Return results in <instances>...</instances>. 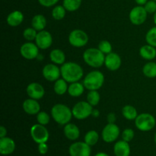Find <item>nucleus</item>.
Wrapping results in <instances>:
<instances>
[{
	"instance_id": "obj_1",
	"label": "nucleus",
	"mask_w": 156,
	"mask_h": 156,
	"mask_svg": "<svg viewBox=\"0 0 156 156\" xmlns=\"http://www.w3.org/2000/svg\"><path fill=\"white\" fill-rule=\"evenodd\" d=\"M61 77L68 83L79 82L83 78L84 71L79 64L74 62H67L60 67Z\"/></svg>"
},
{
	"instance_id": "obj_2",
	"label": "nucleus",
	"mask_w": 156,
	"mask_h": 156,
	"mask_svg": "<svg viewBox=\"0 0 156 156\" xmlns=\"http://www.w3.org/2000/svg\"><path fill=\"white\" fill-rule=\"evenodd\" d=\"M51 116L54 121L61 126L70 123L73 118V111L67 105L56 104L51 108Z\"/></svg>"
},
{
	"instance_id": "obj_3",
	"label": "nucleus",
	"mask_w": 156,
	"mask_h": 156,
	"mask_svg": "<svg viewBox=\"0 0 156 156\" xmlns=\"http://www.w3.org/2000/svg\"><path fill=\"white\" fill-rule=\"evenodd\" d=\"M82 58L85 63L93 68H100L105 64V55L98 48H88L85 50Z\"/></svg>"
},
{
	"instance_id": "obj_4",
	"label": "nucleus",
	"mask_w": 156,
	"mask_h": 156,
	"mask_svg": "<svg viewBox=\"0 0 156 156\" xmlns=\"http://www.w3.org/2000/svg\"><path fill=\"white\" fill-rule=\"evenodd\" d=\"M105 83V76L101 72L94 70L85 76L83 79V85L88 91H98Z\"/></svg>"
},
{
	"instance_id": "obj_5",
	"label": "nucleus",
	"mask_w": 156,
	"mask_h": 156,
	"mask_svg": "<svg viewBox=\"0 0 156 156\" xmlns=\"http://www.w3.org/2000/svg\"><path fill=\"white\" fill-rule=\"evenodd\" d=\"M156 120L149 113H142L135 120L136 127L142 132H149L155 126Z\"/></svg>"
},
{
	"instance_id": "obj_6",
	"label": "nucleus",
	"mask_w": 156,
	"mask_h": 156,
	"mask_svg": "<svg viewBox=\"0 0 156 156\" xmlns=\"http://www.w3.org/2000/svg\"><path fill=\"white\" fill-rule=\"evenodd\" d=\"M93 107L88 101H79L72 108L73 117L79 120H85L91 115Z\"/></svg>"
},
{
	"instance_id": "obj_7",
	"label": "nucleus",
	"mask_w": 156,
	"mask_h": 156,
	"mask_svg": "<svg viewBox=\"0 0 156 156\" xmlns=\"http://www.w3.org/2000/svg\"><path fill=\"white\" fill-rule=\"evenodd\" d=\"M68 40L70 45L76 48H80L87 45L89 38L86 32L83 30L75 29L69 33Z\"/></svg>"
},
{
	"instance_id": "obj_8",
	"label": "nucleus",
	"mask_w": 156,
	"mask_h": 156,
	"mask_svg": "<svg viewBox=\"0 0 156 156\" xmlns=\"http://www.w3.org/2000/svg\"><path fill=\"white\" fill-rule=\"evenodd\" d=\"M30 133L32 140L37 144L47 143L50 137L48 129L46 128L45 126L40 124V123L34 124L30 127Z\"/></svg>"
},
{
	"instance_id": "obj_9",
	"label": "nucleus",
	"mask_w": 156,
	"mask_h": 156,
	"mask_svg": "<svg viewBox=\"0 0 156 156\" xmlns=\"http://www.w3.org/2000/svg\"><path fill=\"white\" fill-rule=\"evenodd\" d=\"M148 12L144 6L137 5L133 8L129 14V21L134 25H141L146 22L147 19Z\"/></svg>"
},
{
	"instance_id": "obj_10",
	"label": "nucleus",
	"mask_w": 156,
	"mask_h": 156,
	"mask_svg": "<svg viewBox=\"0 0 156 156\" xmlns=\"http://www.w3.org/2000/svg\"><path fill=\"white\" fill-rule=\"evenodd\" d=\"M120 133V128L117 124L108 123L102 129L101 136L105 143H111L118 139Z\"/></svg>"
},
{
	"instance_id": "obj_11",
	"label": "nucleus",
	"mask_w": 156,
	"mask_h": 156,
	"mask_svg": "<svg viewBox=\"0 0 156 156\" xmlns=\"http://www.w3.org/2000/svg\"><path fill=\"white\" fill-rule=\"evenodd\" d=\"M20 53L21 56L27 60H32L37 58L39 55V47L35 43L27 42L24 43L20 47Z\"/></svg>"
},
{
	"instance_id": "obj_12",
	"label": "nucleus",
	"mask_w": 156,
	"mask_h": 156,
	"mask_svg": "<svg viewBox=\"0 0 156 156\" xmlns=\"http://www.w3.org/2000/svg\"><path fill=\"white\" fill-rule=\"evenodd\" d=\"M70 156H90L91 153V146L84 142H76L69 148Z\"/></svg>"
},
{
	"instance_id": "obj_13",
	"label": "nucleus",
	"mask_w": 156,
	"mask_h": 156,
	"mask_svg": "<svg viewBox=\"0 0 156 156\" xmlns=\"http://www.w3.org/2000/svg\"><path fill=\"white\" fill-rule=\"evenodd\" d=\"M42 75L46 80L49 82H56L61 76L60 68L54 63L47 64L44 66L42 70Z\"/></svg>"
},
{
	"instance_id": "obj_14",
	"label": "nucleus",
	"mask_w": 156,
	"mask_h": 156,
	"mask_svg": "<svg viewBox=\"0 0 156 156\" xmlns=\"http://www.w3.org/2000/svg\"><path fill=\"white\" fill-rule=\"evenodd\" d=\"M35 44H37L39 49L41 50H47L51 47L53 44V37L52 34L47 30H41L37 32L36 39H35Z\"/></svg>"
},
{
	"instance_id": "obj_15",
	"label": "nucleus",
	"mask_w": 156,
	"mask_h": 156,
	"mask_svg": "<svg viewBox=\"0 0 156 156\" xmlns=\"http://www.w3.org/2000/svg\"><path fill=\"white\" fill-rule=\"evenodd\" d=\"M26 92L30 98L40 100L44 98L45 94V90L41 84L38 82H31L28 84L26 88Z\"/></svg>"
},
{
	"instance_id": "obj_16",
	"label": "nucleus",
	"mask_w": 156,
	"mask_h": 156,
	"mask_svg": "<svg viewBox=\"0 0 156 156\" xmlns=\"http://www.w3.org/2000/svg\"><path fill=\"white\" fill-rule=\"evenodd\" d=\"M122 64V59L120 55L111 52L105 56V66L110 71H117L120 68Z\"/></svg>"
},
{
	"instance_id": "obj_17",
	"label": "nucleus",
	"mask_w": 156,
	"mask_h": 156,
	"mask_svg": "<svg viewBox=\"0 0 156 156\" xmlns=\"http://www.w3.org/2000/svg\"><path fill=\"white\" fill-rule=\"evenodd\" d=\"M22 108L24 112L29 115H37L41 111V105L37 100L30 98L23 102Z\"/></svg>"
},
{
	"instance_id": "obj_18",
	"label": "nucleus",
	"mask_w": 156,
	"mask_h": 156,
	"mask_svg": "<svg viewBox=\"0 0 156 156\" xmlns=\"http://www.w3.org/2000/svg\"><path fill=\"white\" fill-rule=\"evenodd\" d=\"M15 149V143L10 137L0 138V153L2 155H9L13 153Z\"/></svg>"
},
{
	"instance_id": "obj_19",
	"label": "nucleus",
	"mask_w": 156,
	"mask_h": 156,
	"mask_svg": "<svg viewBox=\"0 0 156 156\" xmlns=\"http://www.w3.org/2000/svg\"><path fill=\"white\" fill-rule=\"evenodd\" d=\"M63 133L65 136L71 141H76L79 138L80 129L76 124L69 123L64 126Z\"/></svg>"
},
{
	"instance_id": "obj_20",
	"label": "nucleus",
	"mask_w": 156,
	"mask_h": 156,
	"mask_svg": "<svg viewBox=\"0 0 156 156\" xmlns=\"http://www.w3.org/2000/svg\"><path fill=\"white\" fill-rule=\"evenodd\" d=\"M114 153L115 156H129L130 146L129 143L123 140L117 141L114 146Z\"/></svg>"
},
{
	"instance_id": "obj_21",
	"label": "nucleus",
	"mask_w": 156,
	"mask_h": 156,
	"mask_svg": "<svg viewBox=\"0 0 156 156\" xmlns=\"http://www.w3.org/2000/svg\"><path fill=\"white\" fill-rule=\"evenodd\" d=\"M24 14L18 10H15L9 14L6 18L7 24L11 27H18L24 21Z\"/></svg>"
},
{
	"instance_id": "obj_22",
	"label": "nucleus",
	"mask_w": 156,
	"mask_h": 156,
	"mask_svg": "<svg viewBox=\"0 0 156 156\" xmlns=\"http://www.w3.org/2000/svg\"><path fill=\"white\" fill-rule=\"evenodd\" d=\"M140 55L146 60L152 61L156 57V47L148 44L143 45L140 49Z\"/></svg>"
},
{
	"instance_id": "obj_23",
	"label": "nucleus",
	"mask_w": 156,
	"mask_h": 156,
	"mask_svg": "<svg viewBox=\"0 0 156 156\" xmlns=\"http://www.w3.org/2000/svg\"><path fill=\"white\" fill-rule=\"evenodd\" d=\"M50 59L53 63L62 66L66 62V56L65 53L60 49H53L50 53Z\"/></svg>"
},
{
	"instance_id": "obj_24",
	"label": "nucleus",
	"mask_w": 156,
	"mask_h": 156,
	"mask_svg": "<svg viewBox=\"0 0 156 156\" xmlns=\"http://www.w3.org/2000/svg\"><path fill=\"white\" fill-rule=\"evenodd\" d=\"M85 87L83 85V83H81L79 82H73L69 85L68 94L71 97L78 98L83 94L84 91H85Z\"/></svg>"
},
{
	"instance_id": "obj_25",
	"label": "nucleus",
	"mask_w": 156,
	"mask_h": 156,
	"mask_svg": "<svg viewBox=\"0 0 156 156\" xmlns=\"http://www.w3.org/2000/svg\"><path fill=\"white\" fill-rule=\"evenodd\" d=\"M47 19L45 16L41 14L34 15L31 20V27L37 32L44 30L47 26Z\"/></svg>"
},
{
	"instance_id": "obj_26",
	"label": "nucleus",
	"mask_w": 156,
	"mask_h": 156,
	"mask_svg": "<svg viewBox=\"0 0 156 156\" xmlns=\"http://www.w3.org/2000/svg\"><path fill=\"white\" fill-rule=\"evenodd\" d=\"M54 85H53V90H54V92L56 93L58 95H63L66 93L68 92V82L62 79H59L58 80H56V82H54Z\"/></svg>"
},
{
	"instance_id": "obj_27",
	"label": "nucleus",
	"mask_w": 156,
	"mask_h": 156,
	"mask_svg": "<svg viewBox=\"0 0 156 156\" xmlns=\"http://www.w3.org/2000/svg\"><path fill=\"white\" fill-rule=\"evenodd\" d=\"M143 73L146 78L154 79L156 78V62L149 61L146 62L143 68Z\"/></svg>"
},
{
	"instance_id": "obj_28",
	"label": "nucleus",
	"mask_w": 156,
	"mask_h": 156,
	"mask_svg": "<svg viewBox=\"0 0 156 156\" xmlns=\"http://www.w3.org/2000/svg\"><path fill=\"white\" fill-rule=\"evenodd\" d=\"M122 114L124 117V118L128 120H135L137 116L139 115L135 107L129 105H125L122 108Z\"/></svg>"
},
{
	"instance_id": "obj_29",
	"label": "nucleus",
	"mask_w": 156,
	"mask_h": 156,
	"mask_svg": "<svg viewBox=\"0 0 156 156\" xmlns=\"http://www.w3.org/2000/svg\"><path fill=\"white\" fill-rule=\"evenodd\" d=\"M82 0H63L62 5L65 7L67 12H76L80 8Z\"/></svg>"
},
{
	"instance_id": "obj_30",
	"label": "nucleus",
	"mask_w": 156,
	"mask_h": 156,
	"mask_svg": "<svg viewBox=\"0 0 156 156\" xmlns=\"http://www.w3.org/2000/svg\"><path fill=\"white\" fill-rule=\"evenodd\" d=\"M66 9L63 5H56L52 10V17L56 21H60L65 18L66 15Z\"/></svg>"
},
{
	"instance_id": "obj_31",
	"label": "nucleus",
	"mask_w": 156,
	"mask_h": 156,
	"mask_svg": "<svg viewBox=\"0 0 156 156\" xmlns=\"http://www.w3.org/2000/svg\"><path fill=\"white\" fill-rule=\"evenodd\" d=\"M98 140L99 135L96 130H89L88 132H87L85 136V138H84V141L90 146L96 145V143L98 142Z\"/></svg>"
},
{
	"instance_id": "obj_32",
	"label": "nucleus",
	"mask_w": 156,
	"mask_h": 156,
	"mask_svg": "<svg viewBox=\"0 0 156 156\" xmlns=\"http://www.w3.org/2000/svg\"><path fill=\"white\" fill-rule=\"evenodd\" d=\"M101 100L100 94L98 91H89L87 94V101L92 107L97 106Z\"/></svg>"
},
{
	"instance_id": "obj_33",
	"label": "nucleus",
	"mask_w": 156,
	"mask_h": 156,
	"mask_svg": "<svg viewBox=\"0 0 156 156\" xmlns=\"http://www.w3.org/2000/svg\"><path fill=\"white\" fill-rule=\"evenodd\" d=\"M146 43L156 47V26L149 29L146 34Z\"/></svg>"
},
{
	"instance_id": "obj_34",
	"label": "nucleus",
	"mask_w": 156,
	"mask_h": 156,
	"mask_svg": "<svg viewBox=\"0 0 156 156\" xmlns=\"http://www.w3.org/2000/svg\"><path fill=\"white\" fill-rule=\"evenodd\" d=\"M37 34V31L32 27H27L23 31V37H24V38L26 41H30V42L35 41Z\"/></svg>"
},
{
	"instance_id": "obj_35",
	"label": "nucleus",
	"mask_w": 156,
	"mask_h": 156,
	"mask_svg": "<svg viewBox=\"0 0 156 156\" xmlns=\"http://www.w3.org/2000/svg\"><path fill=\"white\" fill-rule=\"evenodd\" d=\"M98 48L105 55L111 53L113 49L111 44L109 41H107V40H103V41H100V43L98 44Z\"/></svg>"
},
{
	"instance_id": "obj_36",
	"label": "nucleus",
	"mask_w": 156,
	"mask_h": 156,
	"mask_svg": "<svg viewBox=\"0 0 156 156\" xmlns=\"http://www.w3.org/2000/svg\"><path fill=\"white\" fill-rule=\"evenodd\" d=\"M37 123L46 126L50 121V115L46 111H40L37 114Z\"/></svg>"
},
{
	"instance_id": "obj_37",
	"label": "nucleus",
	"mask_w": 156,
	"mask_h": 156,
	"mask_svg": "<svg viewBox=\"0 0 156 156\" xmlns=\"http://www.w3.org/2000/svg\"><path fill=\"white\" fill-rule=\"evenodd\" d=\"M134 136H135V133H134L133 129L127 128V129H125L122 133V140L129 143L132 141L133 139L134 138Z\"/></svg>"
},
{
	"instance_id": "obj_38",
	"label": "nucleus",
	"mask_w": 156,
	"mask_h": 156,
	"mask_svg": "<svg viewBox=\"0 0 156 156\" xmlns=\"http://www.w3.org/2000/svg\"><path fill=\"white\" fill-rule=\"evenodd\" d=\"M143 6L148 14H155L156 12V2L154 0H149Z\"/></svg>"
},
{
	"instance_id": "obj_39",
	"label": "nucleus",
	"mask_w": 156,
	"mask_h": 156,
	"mask_svg": "<svg viewBox=\"0 0 156 156\" xmlns=\"http://www.w3.org/2000/svg\"><path fill=\"white\" fill-rule=\"evenodd\" d=\"M37 1L44 7L50 8L57 4L59 0H37Z\"/></svg>"
},
{
	"instance_id": "obj_40",
	"label": "nucleus",
	"mask_w": 156,
	"mask_h": 156,
	"mask_svg": "<svg viewBox=\"0 0 156 156\" xmlns=\"http://www.w3.org/2000/svg\"><path fill=\"white\" fill-rule=\"evenodd\" d=\"M48 146H47V143H43L38 144V152H40V154L41 155H45L48 152Z\"/></svg>"
},
{
	"instance_id": "obj_41",
	"label": "nucleus",
	"mask_w": 156,
	"mask_h": 156,
	"mask_svg": "<svg viewBox=\"0 0 156 156\" xmlns=\"http://www.w3.org/2000/svg\"><path fill=\"white\" fill-rule=\"evenodd\" d=\"M107 120H108V122L109 123H115L116 120H117V117H116L114 113H110V114H108Z\"/></svg>"
},
{
	"instance_id": "obj_42",
	"label": "nucleus",
	"mask_w": 156,
	"mask_h": 156,
	"mask_svg": "<svg viewBox=\"0 0 156 156\" xmlns=\"http://www.w3.org/2000/svg\"><path fill=\"white\" fill-rule=\"evenodd\" d=\"M7 135V129L4 126H1L0 127V138L5 137Z\"/></svg>"
},
{
	"instance_id": "obj_43",
	"label": "nucleus",
	"mask_w": 156,
	"mask_h": 156,
	"mask_svg": "<svg viewBox=\"0 0 156 156\" xmlns=\"http://www.w3.org/2000/svg\"><path fill=\"white\" fill-rule=\"evenodd\" d=\"M149 0H135V2H136V4L138 5H144Z\"/></svg>"
},
{
	"instance_id": "obj_44",
	"label": "nucleus",
	"mask_w": 156,
	"mask_h": 156,
	"mask_svg": "<svg viewBox=\"0 0 156 156\" xmlns=\"http://www.w3.org/2000/svg\"><path fill=\"white\" fill-rule=\"evenodd\" d=\"M99 115H100V112H99L98 110L93 109L92 114H91V116H93V117H98Z\"/></svg>"
},
{
	"instance_id": "obj_45",
	"label": "nucleus",
	"mask_w": 156,
	"mask_h": 156,
	"mask_svg": "<svg viewBox=\"0 0 156 156\" xmlns=\"http://www.w3.org/2000/svg\"><path fill=\"white\" fill-rule=\"evenodd\" d=\"M94 156H110V155H108L107 153H105V152H98V153L96 154Z\"/></svg>"
},
{
	"instance_id": "obj_46",
	"label": "nucleus",
	"mask_w": 156,
	"mask_h": 156,
	"mask_svg": "<svg viewBox=\"0 0 156 156\" xmlns=\"http://www.w3.org/2000/svg\"><path fill=\"white\" fill-rule=\"evenodd\" d=\"M153 21L154 23H155V26H156V12L155 14H154V16H153Z\"/></svg>"
},
{
	"instance_id": "obj_47",
	"label": "nucleus",
	"mask_w": 156,
	"mask_h": 156,
	"mask_svg": "<svg viewBox=\"0 0 156 156\" xmlns=\"http://www.w3.org/2000/svg\"><path fill=\"white\" fill-rule=\"evenodd\" d=\"M154 140H155V144H156V133H155V137H154Z\"/></svg>"
},
{
	"instance_id": "obj_48",
	"label": "nucleus",
	"mask_w": 156,
	"mask_h": 156,
	"mask_svg": "<svg viewBox=\"0 0 156 156\" xmlns=\"http://www.w3.org/2000/svg\"><path fill=\"white\" fill-rule=\"evenodd\" d=\"M154 1H155V2H156V0H154Z\"/></svg>"
}]
</instances>
